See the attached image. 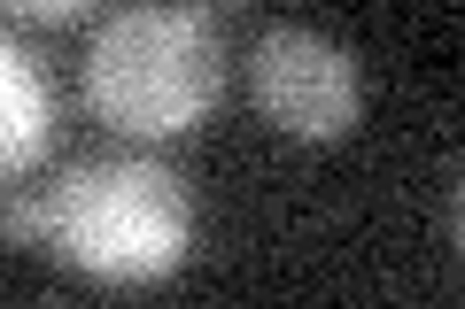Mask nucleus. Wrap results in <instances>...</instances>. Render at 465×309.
<instances>
[{
	"label": "nucleus",
	"mask_w": 465,
	"mask_h": 309,
	"mask_svg": "<svg viewBox=\"0 0 465 309\" xmlns=\"http://www.w3.org/2000/svg\"><path fill=\"white\" fill-rule=\"evenodd\" d=\"M225 101V39L194 0L116 8L85 47V109L124 140H186Z\"/></svg>",
	"instance_id": "obj_1"
},
{
	"label": "nucleus",
	"mask_w": 465,
	"mask_h": 309,
	"mask_svg": "<svg viewBox=\"0 0 465 309\" xmlns=\"http://www.w3.org/2000/svg\"><path fill=\"white\" fill-rule=\"evenodd\" d=\"M47 247L94 286H155L194 256V194L155 155L70 163L47 186Z\"/></svg>",
	"instance_id": "obj_2"
},
{
	"label": "nucleus",
	"mask_w": 465,
	"mask_h": 309,
	"mask_svg": "<svg viewBox=\"0 0 465 309\" xmlns=\"http://www.w3.org/2000/svg\"><path fill=\"white\" fill-rule=\"evenodd\" d=\"M249 101L280 140L333 147L365 116V70L341 39L311 32V24H272L249 47Z\"/></svg>",
	"instance_id": "obj_3"
},
{
	"label": "nucleus",
	"mask_w": 465,
	"mask_h": 309,
	"mask_svg": "<svg viewBox=\"0 0 465 309\" xmlns=\"http://www.w3.org/2000/svg\"><path fill=\"white\" fill-rule=\"evenodd\" d=\"M47 147H54V85L16 32H0V186L47 163Z\"/></svg>",
	"instance_id": "obj_4"
},
{
	"label": "nucleus",
	"mask_w": 465,
	"mask_h": 309,
	"mask_svg": "<svg viewBox=\"0 0 465 309\" xmlns=\"http://www.w3.org/2000/svg\"><path fill=\"white\" fill-rule=\"evenodd\" d=\"M0 240L8 247H39L47 240V194H0Z\"/></svg>",
	"instance_id": "obj_5"
},
{
	"label": "nucleus",
	"mask_w": 465,
	"mask_h": 309,
	"mask_svg": "<svg viewBox=\"0 0 465 309\" xmlns=\"http://www.w3.org/2000/svg\"><path fill=\"white\" fill-rule=\"evenodd\" d=\"M101 0H0V16H16V24H85Z\"/></svg>",
	"instance_id": "obj_6"
},
{
	"label": "nucleus",
	"mask_w": 465,
	"mask_h": 309,
	"mask_svg": "<svg viewBox=\"0 0 465 309\" xmlns=\"http://www.w3.org/2000/svg\"><path fill=\"white\" fill-rule=\"evenodd\" d=\"M210 8H241V0H210Z\"/></svg>",
	"instance_id": "obj_7"
}]
</instances>
